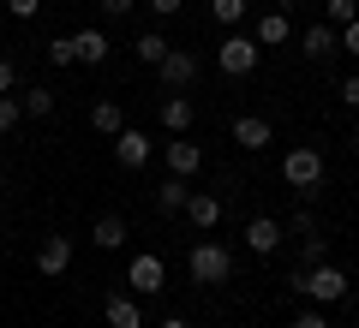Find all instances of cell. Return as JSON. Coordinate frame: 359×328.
Listing matches in <instances>:
<instances>
[{
    "label": "cell",
    "instance_id": "obj_1",
    "mask_svg": "<svg viewBox=\"0 0 359 328\" xmlns=\"http://www.w3.org/2000/svg\"><path fill=\"white\" fill-rule=\"evenodd\" d=\"M287 287H294V292H306V299L323 311V304H341L347 292H353V280H347L335 263H318V269H294V275H287Z\"/></svg>",
    "mask_w": 359,
    "mask_h": 328
},
{
    "label": "cell",
    "instance_id": "obj_2",
    "mask_svg": "<svg viewBox=\"0 0 359 328\" xmlns=\"http://www.w3.org/2000/svg\"><path fill=\"white\" fill-rule=\"evenodd\" d=\"M186 269H192L198 287H222V280H233V251L216 239H198L192 251H186Z\"/></svg>",
    "mask_w": 359,
    "mask_h": 328
},
{
    "label": "cell",
    "instance_id": "obj_3",
    "mask_svg": "<svg viewBox=\"0 0 359 328\" xmlns=\"http://www.w3.org/2000/svg\"><path fill=\"white\" fill-rule=\"evenodd\" d=\"M282 179L299 191V197H311V191L323 185V150H311V143H294V150L282 155Z\"/></svg>",
    "mask_w": 359,
    "mask_h": 328
},
{
    "label": "cell",
    "instance_id": "obj_4",
    "mask_svg": "<svg viewBox=\"0 0 359 328\" xmlns=\"http://www.w3.org/2000/svg\"><path fill=\"white\" fill-rule=\"evenodd\" d=\"M257 54H264V48H257V36L228 30V36H222V48H216V66H222L228 78H252V72H257Z\"/></svg>",
    "mask_w": 359,
    "mask_h": 328
},
{
    "label": "cell",
    "instance_id": "obj_5",
    "mask_svg": "<svg viewBox=\"0 0 359 328\" xmlns=\"http://www.w3.org/2000/svg\"><path fill=\"white\" fill-rule=\"evenodd\" d=\"M126 287L138 292V299H156V292H168V263L156 251H138L132 257V269H126Z\"/></svg>",
    "mask_w": 359,
    "mask_h": 328
},
{
    "label": "cell",
    "instance_id": "obj_6",
    "mask_svg": "<svg viewBox=\"0 0 359 328\" xmlns=\"http://www.w3.org/2000/svg\"><path fill=\"white\" fill-rule=\"evenodd\" d=\"M150 155H156L150 131H138V126H120V138H114V162L126 167V173H138V167H150Z\"/></svg>",
    "mask_w": 359,
    "mask_h": 328
},
{
    "label": "cell",
    "instance_id": "obj_7",
    "mask_svg": "<svg viewBox=\"0 0 359 328\" xmlns=\"http://www.w3.org/2000/svg\"><path fill=\"white\" fill-rule=\"evenodd\" d=\"M282 239H287V227L276 221V215H252V221H245V251L252 257H276Z\"/></svg>",
    "mask_w": 359,
    "mask_h": 328
},
{
    "label": "cell",
    "instance_id": "obj_8",
    "mask_svg": "<svg viewBox=\"0 0 359 328\" xmlns=\"http://www.w3.org/2000/svg\"><path fill=\"white\" fill-rule=\"evenodd\" d=\"M198 72H204V66H198V54H192V48H168V60L156 66V78H162L168 90H186Z\"/></svg>",
    "mask_w": 359,
    "mask_h": 328
},
{
    "label": "cell",
    "instance_id": "obj_9",
    "mask_svg": "<svg viewBox=\"0 0 359 328\" xmlns=\"http://www.w3.org/2000/svg\"><path fill=\"white\" fill-rule=\"evenodd\" d=\"M66 269H72V239H66V233H48V239L36 245V275H66Z\"/></svg>",
    "mask_w": 359,
    "mask_h": 328
},
{
    "label": "cell",
    "instance_id": "obj_10",
    "mask_svg": "<svg viewBox=\"0 0 359 328\" xmlns=\"http://www.w3.org/2000/svg\"><path fill=\"white\" fill-rule=\"evenodd\" d=\"M162 162H168V173H174V179H192L198 167H204V150L186 143V138H168L162 143Z\"/></svg>",
    "mask_w": 359,
    "mask_h": 328
},
{
    "label": "cell",
    "instance_id": "obj_11",
    "mask_svg": "<svg viewBox=\"0 0 359 328\" xmlns=\"http://www.w3.org/2000/svg\"><path fill=\"white\" fill-rule=\"evenodd\" d=\"M299 54H306V60H330V54H341V30H335V24L299 30Z\"/></svg>",
    "mask_w": 359,
    "mask_h": 328
},
{
    "label": "cell",
    "instance_id": "obj_12",
    "mask_svg": "<svg viewBox=\"0 0 359 328\" xmlns=\"http://www.w3.org/2000/svg\"><path fill=\"white\" fill-rule=\"evenodd\" d=\"M233 143H240V150H269V143H276V126H269L264 114H240L233 120Z\"/></svg>",
    "mask_w": 359,
    "mask_h": 328
},
{
    "label": "cell",
    "instance_id": "obj_13",
    "mask_svg": "<svg viewBox=\"0 0 359 328\" xmlns=\"http://www.w3.org/2000/svg\"><path fill=\"white\" fill-rule=\"evenodd\" d=\"M126 239H132L126 215H96V227H90V245H96V251H120Z\"/></svg>",
    "mask_w": 359,
    "mask_h": 328
},
{
    "label": "cell",
    "instance_id": "obj_14",
    "mask_svg": "<svg viewBox=\"0 0 359 328\" xmlns=\"http://www.w3.org/2000/svg\"><path fill=\"white\" fill-rule=\"evenodd\" d=\"M156 120H162V131H168V138H186V131H192V101H186V96H162Z\"/></svg>",
    "mask_w": 359,
    "mask_h": 328
},
{
    "label": "cell",
    "instance_id": "obj_15",
    "mask_svg": "<svg viewBox=\"0 0 359 328\" xmlns=\"http://www.w3.org/2000/svg\"><path fill=\"white\" fill-rule=\"evenodd\" d=\"M252 36H257V48H282V42H294V24H287V13L269 6V13L252 24Z\"/></svg>",
    "mask_w": 359,
    "mask_h": 328
},
{
    "label": "cell",
    "instance_id": "obj_16",
    "mask_svg": "<svg viewBox=\"0 0 359 328\" xmlns=\"http://www.w3.org/2000/svg\"><path fill=\"white\" fill-rule=\"evenodd\" d=\"M108 328H144V311H138V292H114V299L102 304Z\"/></svg>",
    "mask_w": 359,
    "mask_h": 328
},
{
    "label": "cell",
    "instance_id": "obj_17",
    "mask_svg": "<svg viewBox=\"0 0 359 328\" xmlns=\"http://www.w3.org/2000/svg\"><path fill=\"white\" fill-rule=\"evenodd\" d=\"M186 221L210 233V227L222 221V197H210V191H192V197H186Z\"/></svg>",
    "mask_w": 359,
    "mask_h": 328
},
{
    "label": "cell",
    "instance_id": "obj_18",
    "mask_svg": "<svg viewBox=\"0 0 359 328\" xmlns=\"http://www.w3.org/2000/svg\"><path fill=\"white\" fill-rule=\"evenodd\" d=\"M78 60H84V66H102L108 60V54H114V42H108V30H78Z\"/></svg>",
    "mask_w": 359,
    "mask_h": 328
},
{
    "label": "cell",
    "instance_id": "obj_19",
    "mask_svg": "<svg viewBox=\"0 0 359 328\" xmlns=\"http://www.w3.org/2000/svg\"><path fill=\"white\" fill-rule=\"evenodd\" d=\"M186 197H192V185H186V179H174V173L156 185V209H162V215H186Z\"/></svg>",
    "mask_w": 359,
    "mask_h": 328
},
{
    "label": "cell",
    "instance_id": "obj_20",
    "mask_svg": "<svg viewBox=\"0 0 359 328\" xmlns=\"http://www.w3.org/2000/svg\"><path fill=\"white\" fill-rule=\"evenodd\" d=\"M90 126L102 131V138H120V126H126V108H120V101H96V108H90Z\"/></svg>",
    "mask_w": 359,
    "mask_h": 328
},
{
    "label": "cell",
    "instance_id": "obj_21",
    "mask_svg": "<svg viewBox=\"0 0 359 328\" xmlns=\"http://www.w3.org/2000/svg\"><path fill=\"white\" fill-rule=\"evenodd\" d=\"M168 48H174V42H168L162 30H144V36L132 42V54H138L144 66H162V60H168Z\"/></svg>",
    "mask_w": 359,
    "mask_h": 328
},
{
    "label": "cell",
    "instance_id": "obj_22",
    "mask_svg": "<svg viewBox=\"0 0 359 328\" xmlns=\"http://www.w3.org/2000/svg\"><path fill=\"white\" fill-rule=\"evenodd\" d=\"M245 13H252V0H210V18H216L222 30H233V24H245Z\"/></svg>",
    "mask_w": 359,
    "mask_h": 328
},
{
    "label": "cell",
    "instance_id": "obj_23",
    "mask_svg": "<svg viewBox=\"0 0 359 328\" xmlns=\"http://www.w3.org/2000/svg\"><path fill=\"white\" fill-rule=\"evenodd\" d=\"M18 101H25V120H48L54 114V90H42V84H30Z\"/></svg>",
    "mask_w": 359,
    "mask_h": 328
},
{
    "label": "cell",
    "instance_id": "obj_24",
    "mask_svg": "<svg viewBox=\"0 0 359 328\" xmlns=\"http://www.w3.org/2000/svg\"><path fill=\"white\" fill-rule=\"evenodd\" d=\"M318 263H330V239L311 233V239H299V269H318Z\"/></svg>",
    "mask_w": 359,
    "mask_h": 328
},
{
    "label": "cell",
    "instance_id": "obj_25",
    "mask_svg": "<svg viewBox=\"0 0 359 328\" xmlns=\"http://www.w3.org/2000/svg\"><path fill=\"white\" fill-rule=\"evenodd\" d=\"M353 18H359V0H323V24L341 30V24H353Z\"/></svg>",
    "mask_w": 359,
    "mask_h": 328
},
{
    "label": "cell",
    "instance_id": "obj_26",
    "mask_svg": "<svg viewBox=\"0 0 359 328\" xmlns=\"http://www.w3.org/2000/svg\"><path fill=\"white\" fill-rule=\"evenodd\" d=\"M25 126V101L18 96H0V131H18Z\"/></svg>",
    "mask_w": 359,
    "mask_h": 328
},
{
    "label": "cell",
    "instance_id": "obj_27",
    "mask_svg": "<svg viewBox=\"0 0 359 328\" xmlns=\"http://www.w3.org/2000/svg\"><path fill=\"white\" fill-rule=\"evenodd\" d=\"M48 60H54V66H78V42H72V36H54V42H48Z\"/></svg>",
    "mask_w": 359,
    "mask_h": 328
},
{
    "label": "cell",
    "instance_id": "obj_28",
    "mask_svg": "<svg viewBox=\"0 0 359 328\" xmlns=\"http://www.w3.org/2000/svg\"><path fill=\"white\" fill-rule=\"evenodd\" d=\"M287 227H294L299 239H311V233H318V215H311V209H294V215H287Z\"/></svg>",
    "mask_w": 359,
    "mask_h": 328
},
{
    "label": "cell",
    "instance_id": "obj_29",
    "mask_svg": "<svg viewBox=\"0 0 359 328\" xmlns=\"http://www.w3.org/2000/svg\"><path fill=\"white\" fill-rule=\"evenodd\" d=\"M335 96H341V108H359V72L341 78V90H335Z\"/></svg>",
    "mask_w": 359,
    "mask_h": 328
},
{
    "label": "cell",
    "instance_id": "obj_30",
    "mask_svg": "<svg viewBox=\"0 0 359 328\" xmlns=\"http://www.w3.org/2000/svg\"><path fill=\"white\" fill-rule=\"evenodd\" d=\"M341 54H353V60H359V18H353V24H341Z\"/></svg>",
    "mask_w": 359,
    "mask_h": 328
},
{
    "label": "cell",
    "instance_id": "obj_31",
    "mask_svg": "<svg viewBox=\"0 0 359 328\" xmlns=\"http://www.w3.org/2000/svg\"><path fill=\"white\" fill-rule=\"evenodd\" d=\"M6 13H13V18H36L42 0H6Z\"/></svg>",
    "mask_w": 359,
    "mask_h": 328
},
{
    "label": "cell",
    "instance_id": "obj_32",
    "mask_svg": "<svg viewBox=\"0 0 359 328\" xmlns=\"http://www.w3.org/2000/svg\"><path fill=\"white\" fill-rule=\"evenodd\" d=\"M96 6H102V18H126L138 0H96Z\"/></svg>",
    "mask_w": 359,
    "mask_h": 328
},
{
    "label": "cell",
    "instance_id": "obj_33",
    "mask_svg": "<svg viewBox=\"0 0 359 328\" xmlns=\"http://www.w3.org/2000/svg\"><path fill=\"white\" fill-rule=\"evenodd\" d=\"M144 6H150L156 18H180V6H186V0H144Z\"/></svg>",
    "mask_w": 359,
    "mask_h": 328
},
{
    "label": "cell",
    "instance_id": "obj_34",
    "mask_svg": "<svg viewBox=\"0 0 359 328\" xmlns=\"http://www.w3.org/2000/svg\"><path fill=\"white\" fill-rule=\"evenodd\" d=\"M294 328H330V316H323V311H299Z\"/></svg>",
    "mask_w": 359,
    "mask_h": 328
},
{
    "label": "cell",
    "instance_id": "obj_35",
    "mask_svg": "<svg viewBox=\"0 0 359 328\" xmlns=\"http://www.w3.org/2000/svg\"><path fill=\"white\" fill-rule=\"evenodd\" d=\"M13 84H18V66H13V60H0V96H13Z\"/></svg>",
    "mask_w": 359,
    "mask_h": 328
},
{
    "label": "cell",
    "instance_id": "obj_36",
    "mask_svg": "<svg viewBox=\"0 0 359 328\" xmlns=\"http://www.w3.org/2000/svg\"><path fill=\"white\" fill-rule=\"evenodd\" d=\"M162 328H192V322H186V316H168V322Z\"/></svg>",
    "mask_w": 359,
    "mask_h": 328
},
{
    "label": "cell",
    "instance_id": "obj_37",
    "mask_svg": "<svg viewBox=\"0 0 359 328\" xmlns=\"http://www.w3.org/2000/svg\"><path fill=\"white\" fill-rule=\"evenodd\" d=\"M294 6H299V0H276V13H294Z\"/></svg>",
    "mask_w": 359,
    "mask_h": 328
},
{
    "label": "cell",
    "instance_id": "obj_38",
    "mask_svg": "<svg viewBox=\"0 0 359 328\" xmlns=\"http://www.w3.org/2000/svg\"><path fill=\"white\" fill-rule=\"evenodd\" d=\"M0 191H6V173H0Z\"/></svg>",
    "mask_w": 359,
    "mask_h": 328
},
{
    "label": "cell",
    "instance_id": "obj_39",
    "mask_svg": "<svg viewBox=\"0 0 359 328\" xmlns=\"http://www.w3.org/2000/svg\"><path fill=\"white\" fill-rule=\"evenodd\" d=\"M353 143H359V126H353Z\"/></svg>",
    "mask_w": 359,
    "mask_h": 328
},
{
    "label": "cell",
    "instance_id": "obj_40",
    "mask_svg": "<svg viewBox=\"0 0 359 328\" xmlns=\"http://www.w3.org/2000/svg\"><path fill=\"white\" fill-rule=\"evenodd\" d=\"M353 328H359V322H353Z\"/></svg>",
    "mask_w": 359,
    "mask_h": 328
}]
</instances>
